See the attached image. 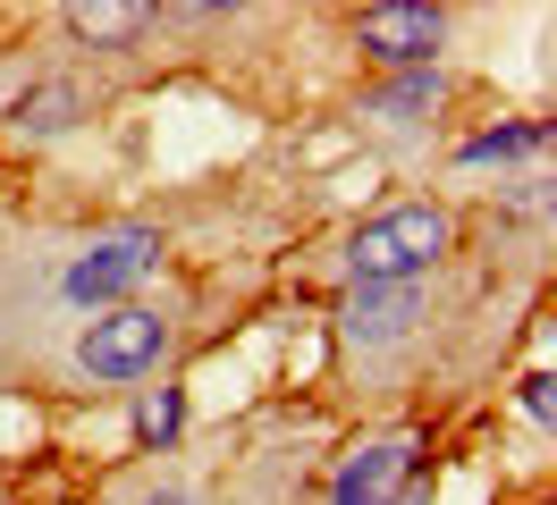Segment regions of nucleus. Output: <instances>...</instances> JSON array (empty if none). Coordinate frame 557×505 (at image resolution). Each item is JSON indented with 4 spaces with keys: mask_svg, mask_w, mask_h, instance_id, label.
<instances>
[{
    "mask_svg": "<svg viewBox=\"0 0 557 505\" xmlns=\"http://www.w3.org/2000/svg\"><path fill=\"white\" fill-rule=\"evenodd\" d=\"M144 505H195V497H186V489H152Z\"/></svg>",
    "mask_w": 557,
    "mask_h": 505,
    "instance_id": "ddd939ff",
    "label": "nucleus"
},
{
    "mask_svg": "<svg viewBox=\"0 0 557 505\" xmlns=\"http://www.w3.org/2000/svg\"><path fill=\"white\" fill-rule=\"evenodd\" d=\"M355 42L381 67H440V42H448V9H422V0H381L355 17Z\"/></svg>",
    "mask_w": 557,
    "mask_h": 505,
    "instance_id": "39448f33",
    "label": "nucleus"
},
{
    "mask_svg": "<svg viewBox=\"0 0 557 505\" xmlns=\"http://www.w3.org/2000/svg\"><path fill=\"white\" fill-rule=\"evenodd\" d=\"M549 388H557L549 370H523V388H516V404H523V413H532V421H549Z\"/></svg>",
    "mask_w": 557,
    "mask_h": 505,
    "instance_id": "f8f14e48",
    "label": "nucleus"
},
{
    "mask_svg": "<svg viewBox=\"0 0 557 505\" xmlns=\"http://www.w3.org/2000/svg\"><path fill=\"white\" fill-rule=\"evenodd\" d=\"M448 244H456V219L440 202H388L347 236V278L355 287H422L448 262Z\"/></svg>",
    "mask_w": 557,
    "mask_h": 505,
    "instance_id": "f257e3e1",
    "label": "nucleus"
},
{
    "mask_svg": "<svg viewBox=\"0 0 557 505\" xmlns=\"http://www.w3.org/2000/svg\"><path fill=\"white\" fill-rule=\"evenodd\" d=\"M152 269H161V236H152V228H119V236L85 244V253L60 269V295H69L76 312H119Z\"/></svg>",
    "mask_w": 557,
    "mask_h": 505,
    "instance_id": "7ed1b4c3",
    "label": "nucleus"
},
{
    "mask_svg": "<svg viewBox=\"0 0 557 505\" xmlns=\"http://www.w3.org/2000/svg\"><path fill=\"white\" fill-rule=\"evenodd\" d=\"M330 505H422V446L414 438H372L330 471Z\"/></svg>",
    "mask_w": 557,
    "mask_h": 505,
    "instance_id": "20e7f679",
    "label": "nucleus"
},
{
    "mask_svg": "<svg viewBox=\"0 0 557 505\" xmlns=\"http://www.w3.org/2000/svg\"><path fill=\"white\" fill-rule=\"evenodd\" d=\"M440 101H448V76H440V67H397L372 110H381V118H397V127H414V118H431Z\"/></svg>",
    "mask_w": 557,
    "mask_h": 505,
    "instance_id": "1a4fd4ad",
    "label": "nucleus"
},
{
    "mask_svg": "<svg viewBox=\"0 0 557 505\" xmlns=\"http://www.w3.org/2000/svg\"><path fill=\"white\" fill-rule=\"evenodd\" d=\"M422 320V287H347L338 295V337L347 345H397Z\"/></svg>",
    "mask_w": 557,
    "mask_h": 505,
    "instance_id": "423d86ee",
    "label": "nucleus"
},
{
    "mask_svg": "<svg viewBox=\"0 0 557 505\" xmlns=\"http://www.w3.org/2000/svg\"><path fill=\"white\" fill-rule=\"evenodd\" d=\"M532 152H549V127H541V118H498V127L456 143V168H516V161H532Z\"/></svg>",
    "mask_w": 557,
    "mask_h": 505,
    "instance_id": "0eeeda50",
    "label": "nucleus"
},
{
    "mask_svg": "<svg viewBox=\"0 0 557 505\" xmlns=\"http://www.w3.org/2000/svg\"><path fill=\"white\" fill-rule=\"evenodd\" d=\"M144 26H152L144 0H76V9H69V34H76V42H94V51H127Z\"/></svg>",
    "mask_w": 557,
    "mask_h": 505,
    "instance_id": "6e6552de",
    "label": "nucleus"
},
{
    "mask_svg": "<svg viewBox=\"0 0 557 505\" xmlns=\"http://www.w3.org/2000/svg\"><path fill=\"white\" fill-rule=\"evenodd\" d=\"M186 430V396L177 388H144L136 396V446H177Z\"/></svg>",
    "mask_w": 557,
    "mask_h": 505,
    "instance_id": "9b49d317",
    "label": "nucleus"
},
{
    "mask_svg": "<svg viewBox=\"0 0 557 505\" xmlns=\"http://www.w3.org/2000/svg\"><path fill=\"white\" fill-rule=\"evenodd\" d=\"M76 110H85V93H76L69 76H51V85H35V93H17V110H9V118H17L26 135H69Z\"/></svg>",
    "mask_w": 557,
    "mask_h": 505,
    "instance_id": "9d476101",
    "label": "nucleus"
},
{
    "mask_svg": "<svg viewBox=\"0 0 557 505\" xmlns=\"http://www.w3.org/2000/svg\"><path fill=\"white\" fill-rule=\"evenodd\" d=\"M161 363H170V320H161L152 303H119L102 320H85V337H76V370L102 379V388L152 379Z\"/></svg>",
    "mask_w": 557,
    "mask_h": 505,
    "instance_id": "f03ea898",
    "label": "nucleus"
}]
</instances>
